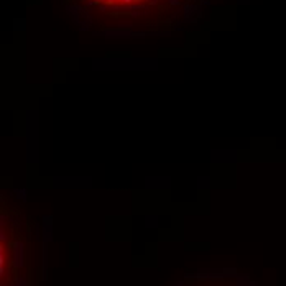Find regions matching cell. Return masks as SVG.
Segmentation results:
<instances>
[{
  "label": "cell",
  "mask_w": 286,
  "mask_h": 286,
  "mask_svg": "<svg viewBox=\"0 0 286 286\" xmlns=\"http://www.w3.org/2000/svg\"><path fill=\"white\" fill-rule=\"evenodd\" d=\"M13 263H15V266H21V263H23V245L20 242H17L15 248H13Z\"/></svg>",
  "instance_id": "1"
},
{
  "label": "cell",
  "mask_w": 286,
  "mask_h": 286,
  "mask_svg": "<svg viewBox=\"0 0 286 286\" xmlns=\"http://www.w3.org/2000/svg\"><path fill=\"white\" fill-rule=\"evenodd\" d=\"M5 273V255H3V248L0 250V275Z\"/></svg>",
  "instance_id": "2"
},
{
  "label": "cell",
  "mask_w": 286,
  "mask_h": 286,
  "mask_svg": "<svg viewBox=\"0 0 286 286\" xmlns=\"http://www.w3.org/2000/svg\"><path fill=\"white\" fill-rule=\"evenodd\" d=\"M86 3H87V7H94V5H99L100 2H99V0H87Z\"/></svg>",
  "instance_id": "3"
},
{
  "label": "cell",
  "mask_w": 286,
  "mask_h": 286,
  "mask_svg": "<svg viewBox=\"0 0 286 286\" xmlns=\"http://www.w3.org/2000/svg\"><path fill=\"white\" fill-rule=\"evenodd\" d=\"M168 2H170V5H178L179 0H168Z\"/></svg>",
  "instance_id": "4"
},
{
  "label": "cell",
  "mask_w": 286,
  "mask_h": 286,
  "mask_svg": "<svg viewBox=\"0 0 286 286\" xmlns=\"http://www.w3.org/2000/svg\"><path fill=\"white\" fill-rule=\"evenodd\" d=\"M150 5H158V0H150Z\"/></svg>",
  "instance_id": "5"
},
{
  "label": "cell",
  "mask_w": 286,
  "mask_h": 286,
  "mask_svg": "<svg viewBox=\"0 0 286 286\" xmlns=\"http://www.w3.org/2000/svg\"><path fill=\"white\" fill-rule=\"evenodd\" d=\"M105 2H107V5H112V3L115 2V0H105Z\"/></svg>",
  "instance_id": "6"
},
{
  "label": "cell",
  "mask_w": 286,
  "mask_h": 286,
  "mask_svg": "<svg viewBox=\"0 0 286 286\" xmlns=\"http://www.w3.org/2000/svg\"><path fill=\"white\" fill-rule=\"evenodd\" d=\"M135 2H145V0H135Z\"/></svg>",
  "instance_id": "7"
},
{
  "label": "cell",
  "mask_w": 286,
  "mask_h": 286,
  "mask_svg": "<svg viewBox=\"0 0 286 286\" xmlns=\"http://www.w3.org/2000/svg\"><path fill=\"white\" fill-rule=\"evenodd\" d=\"M99 2H102V0H99Z\"/></svg>",
  "instance_id": "8"
}]
</instances>
